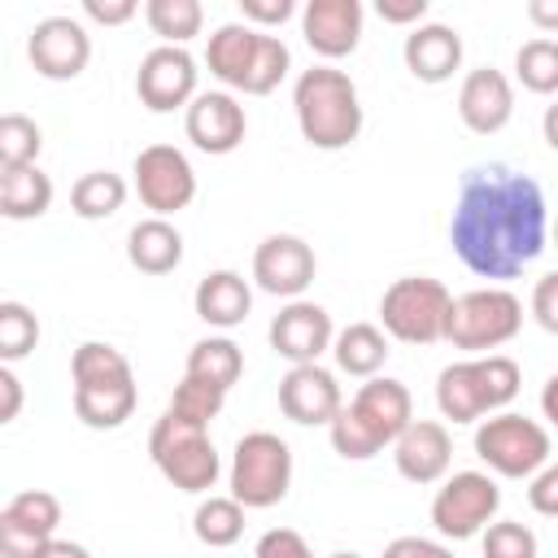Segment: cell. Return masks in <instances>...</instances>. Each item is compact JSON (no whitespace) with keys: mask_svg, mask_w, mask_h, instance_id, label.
<instances>
[{"mask_svg":"<svg viewBox=\"0 0 558 558\" xmlns=\"http://www.w3.org/2000/svg\"><path fill=\"white\" fill-rule=\"evenodd\" d=\"M514 74L536 96H558V39L536 35L514 52Z\"/></svg>","mask_w":558,"mask_h":558,"instance_id":"obj_33","label":"cell"},{"mask_svg":"<svg viewBox=\"0 0 558 558\" xmlns=\"http://www.w3.org/2000/svg\"><path fill=\"white\" fill-rule=\"evenodd\" d=\"M83 13L92 22H100V26H122V22H131L140 13V4L135 0H83Z\"/></svg>","mask_w":558,"mask_h":558,"instance_id":"obj_44","label":"cell"},{"mask_svg":"<svg viewBox=\"0 0 558 558\" xmlns=\"http://www.w3.org/2000/svg\"><path fill=\"white\" fill-rule=\"evenodd\" d=\"M344 397H340V384L327 366L310 362V366H292L283 379H279V410L301 423V427H327L336 414H340Z\"/></svg>","mask_w":558,"mask_h":558,"instance_id":"obj_18","label":"cell"},{"mask_svg":"<svg viewBox=\"0 0 558 558\" xmlns=\"http://www.w3.org/2000/svg\"><path fill=\"white\" fill-rule=\"evenodd\" d=\"M257 44H262V31L248 26V22H222L209 44H205V65L209 74L231 87V92H244V78H248V65L257 57Z\"/></svg>","mask_w":558,"mask_h":558,"instance_id":"obj_24","label":"cell"},{"mask_svg":"<svg viewBox=\"0 0 558 558\" xmlns=\"http://www.w3.org/2000/svg\"><path fill=\"white\" fill-rule=\"evenodd\" d=\"M26 57L35 65L39 78H52V83H70L87 70L92 61V35L83 22L65 17V13H52L44 22L31 26L26 35Z\"/></svg>","mask_w":558,"mask_h":558,"instance_id":"obj_11","label":"cell"},{"mask_svg":"<svg viewBox=\"0 0 558 558\" xmlns=\"http://www.w3.org/2000/svg\"><path fill=\"white\" fill-rule=\"evenodd\" d=\"M192 532L209 549H227L244 536V506L235 497H205L192 514Z\"/></svg>","mask_w":558,"mask_h":558,"instance_id":"obj_32","label":"cell"},{"mask_svg":"<svg viewBox=\"0 0 558 558\" xmlns=\"http://www.w3.org/2000/svg\"><path fill=\"white\" fill-rule=\"evenodd\" d=\"M22 414V379L13 366H0V423H13Z\"/></svg>","mask_w":558,"mask_h":558,"instance_id":"obj_46","label":"cell"},{"mask_svg":"<svg viewBox=\"0 0 558 558\" xmlns=\"http://www.w3.org/2000/svg\"><path fill=\"white\" fill-rule=\"evenodd\" d=\"M253 558H314V549L305 545L301 532H292V527H270V532L257 536Z\"/></svg>","mask_w":558,"mask_h":558,"instance_id":"obj_39","label":"cell"},{"mask_svg":"<svg viewBox=\"0 0 558 558\" xmlns=\"http://www.w3.org/2000/svg\"><path fill=\"white\" fill-rule=\"evenodd\" d=\"M388 331H379L375 323H349L344 331H336L331 340V357L344 375L353 379H375L388 362Z\"/></svg>","mask_w":558,"mask_h":558,"instance_id":"obj_26","label":"cell"},{"mask_svg":"<svg viewBox=\"0 0 558 558\" xmlns=\"http://www.w3.org/2000/svg\"><path fill=\"white\" fill-rule=\"evenodd\" d=\"M240 13L248 26L262 31V26H283L296 13V4L292 0H240Z\"/></svg>","mask_w":558,"mask_h":558,"instance_id":"obj_42","label":"cell"},{"mask_svg":"<svg viewBox=\"0 0 558 558\" xmlns=\"http://www.w3.org/2000/svg\"><path fill=\"white\" fill-rule=\"evenodd\" d=\"M292 70V52L279 35H266L262 31V44H257V57L248 65V78H244V96H270Z\"/></svg>","mask_w":558,"mask_h":558,"instance_id":"obj_35","label":"cell"},{"mask_svg":"<svg viewBox=\"0 0 558 558\" xmlns=\"http://www.w3.org/2000/svg\"><path fill=\"white\" fill-rule=\"evenodd\" d=\"M449 310H453V296L440 279L432 275H405V279H392L379 296V323L392 340L401 344H436L445 340V327H449Z\"/></svg>","mask_w":558,"mask_h":558,"instance_id":"obj_5","label":"cell"},{"mask_svg":"<svg viewBox=\"0 0 558 558\" xmlns=\"http://www.w3.org/2000/svg\"><path fill=\"white\" fill-rule=\"evenodd\" d=\"M501 510V488L488 471H453L432 497V527L445 541L480 536Z\"/></svg>","mask_w":558,"mask_h":558,"instance_id":"obj_9","label":"cell"},{"mask_svg":"<svg viewBox=\"0 0 558 558\" xmlns=\"http://www.w3.org/2000/svg\"><path fill=\"white\" fill-rule=\"evenodd\" d=\"M148 458L153 466L166 475V484H174L179 493H209L222 475L218 449L209 440V427L179 418L174 410H166L153 432H148Z\"/></svg>","mask_w":558,"mask_h":558,"instance_id":"obj_4","label":"cell"},{"mask_svg":"<svg viewBox=\"0 0 558 558\" xmlns=\"http://www.w3.org/2000/svg\"><path fill=\"white\" fill-rule=\"evenodd\" d=\"M183 131L187 140L209 153V157H227L244 144V131H248V118H244V105L231 96V92H201L187 109H183Z\"/></svg>","mask_w":558,"mask_h":558,"instance_id":"obj_17","label":"cell"},{"mask_svg":"<svg viewBox=\"0 0 558 558\" xmlns=\"http://www.w3.org/2000/svg\"><path fill=\"white\" fill-rule=\"evenodd\" d=\"M458 118L466 131L475 135H497L510 118H514V87L501 70L480 65L462 78L458 87Z\"/></svg>","mask_w":558,"mask_h":558,"instance_id":"obj_21","label":"cell"},{"mask_svg":"<svg viewBox=\"0 0 558 558\" xmlns=\"http://www.w3.org/2000/svg\"><path fill=\"white\" fill-rule=\"evenodd\" d=\"M314 248L301 240V235H266L257 248H253V279L262 292L270 296H283V301H301V292L314 283Z\"/></svg>","mask_w":558,"mask_h":558,"instance_id":"obj_15","label":"cell"},{"mask_svg":"<svg viewBox=\"0 0 558 558\" xmlns=\"http://www.w3.org/2000/svg\"><path fill=\"white\" fill-rule=\"evenodd\" d=\"M336 340L331 314L318 301H288L275 318H270V349L279 357H288L292 366H310L318 362Z\"/></svg>","mask_w":558,"mask_h":558,"instance_id":"obj_16","label":"cell"},{"mask_svg":"<svg viewBox=\"0 0 558 558\" xmlns=\"http://www.w3.org/2000/svg\"><path fill=\"white\" fill-rule=\"evenodd\" d=\"M523 388V371L506 353H484L466 362H449L436 375V405L449 423H480L501 414Z\"/></svg>","mask_w":558,"mask_h":558,"instance_id":"obj_3","label":"cell"},{"mask_svg":"<svg viewBox=\"0 0 558 558\" xmlns=\"http://www.w3.org/2000/svg\"><path fill=\"white\" fill-rule=\"evenodd\" d=\"M39 344V318L22 301H0V362L13 366Z\"/></svg>","mask_w":558,"mask_h":558,"instance_id":"obj_36","label":"cell"},{"mask_svg":"<svg viewBox=\"0 0 558 558\" xmlns=\"http://www.w3.org/2000/svg\"><path fill=\"white\" fill-rule=\"evenodd\" d=\"M554 244H558V222H554Z\"/></svg>","mask_w":558,"mask_h":558,"instance_id":"obj_52","label":"cell"},{"mask_svg":"<svg viewBox=\"0 0 558 558\" xmlns=\"http://www.w3.org/2000/svg\"><path fill=\"white\" fill-rule=\"evenodd\" d=\"M519 327H523V301L510 288H475V292L453 296L445 340L453 349L484 357L488 349L510 344L519 336Z\"/></svg>","mask_w":558,"mask_h":558,"instance_id":"obj_7","label":"cell"},{"mask_svg":"<svg viewBox=\"0 0 558 558\" xmlns=\"http://www.w3.org/2000/svg\"><path fill=\"white\" fill-rule=\"evenodd\" d=\"M527 506L545 519H558V462H545L532 480H527Z\"/></svg>","mask_w":558,"mask_h":558,"instance_id":"obj_40","label":"cell"},{"mask_svg":"<svg viewBox=\"0 0 558 558\" xmlns=\"http://www.w3.org/2000/svg\"><path fill=\"white\" fill-rule=\"evenodd\" d=\"M541 414L549 418V427H558V371L545 379V388H541Z\"/></svg>","mask_w":558,"mask_h":558,"instance_id":"obj_49","label":"cell"},{"mask_svg":"<svg viewBox=\"0 0 558 558\" xmlns=\"http://www.w3.org/2000/svg\"><path fill=\"white\" fill-rule=\"evenodd\" d=\"M222 401H227V392H222V388H214V384H205V379L183 375V379L174 384V392H170V405H166V410H174L179 418H192V423L209 427V423L218 418Z\"/></svg>","mask_w":558,"mask_h":558,"instance_id":"obj_37","label":"cell"},{"mask_svg":"<svg viewBox=\"0 0 558 558\" xmlns=\"http://www.w3.org/2000/svg\"><path fill=\"white\" fill-rule=\"evenodd\" d=\"M475 458L501 480H532L549 462V432L514 410L488 414L475 427Z\"/></svg>","mask_w":558,"mask_h":558,"instance_id":"obj_8","label":"cell"},{"mask_svg":"<svg viewBox=\"0 0 558 558\" xmlns=\"http://www.w3.org/2000/svg\"><path fill=\"white\" fill-rule=\"evenodd\" d=\"M131 174H135V196L144 209H153V218H170L196 201V170L174 144L140 148Z\"/></svg>","mask_w":558,"mask_h":558,"instance_id":"obj_10","label":"cell"},{"mask_svg":"<svg viewBox=\"0 0 558 558\" xmlns=\"http://www.w3.org/2000/svg\"><path fill=\"white\" fill-rule=\"evenodd\" d=\"M344 410H349V418L366 432V440H371L375 449L397 445V436L414 423L410 388H405L401 379H388V375L366 379V384L353 392V401H344Z\"/></svg>","mask_w":558,"mask_h":558,"instance_id":"obj_14","label":"cell"},{"mask_svg":"<svg viewBox=\"0 0 558 558\" xmlns=\"http://www.w3.org/2000/svg\"><path fill=\"white\" fill-rule=\"evenodd\" d=\"M144 22L161 44L183 48L192 35H201L205 9H201V0H148L144 4Z\"/></svg>","mask_w":558,"mask_h":558,"instance_id":"obj_31","label":"cell"},{"mask_svg":"<svg viewBox=\"0 0 558 558\" xmlns=\"http://www.w3.org/2000/svg\"><path fill=\"white\" fill-rule=\"evenodd\" d=\"M61 523V501L48 488H22L0 510V554L4 558H35Z\"/></svg>","mask_w":558,"mask_h":558,"instance_id":"obj_13","label":"cell"},{"mask_svg":"<svg viewBox=\"0 0 558 558\" xmlns=\"http://www.w3.org/2000/svg\"><path fill=\"white\" fill-rule=\"evenodd\" d=\"M126 192L131 187H126L122 174H113V170H87L70 187V209L83 222H100V218H113L126 205Z\"/></svg>","mask_w":558,"mask_h":558,"instance_id":"obj_30","label":"cell"},{"mask_svg":"<svg viewBox=\"0 0 558 558\" xmlns=\"http://www.w3.org/2000/svg\"><path fill=\"white\" fill-rule=\"evenodd\" d=\"M35 558H92V554H87V545H78V541H61V536H52Z\"/></svg>","mask_w":558,"mask_h":558,"instance_id":"obj_48","label":"cell"},{"mask_svg":"<svg viewBox=\"0 0 558 558\" xmlns=\"http://www.w3.org/2000/svg\"><path fill=\"white\" fill-rule=\"evenodd\" d=\"M384 558H453V549L445 541H427V536H397L384 545Z\"/></svg>","mask_w":558,"mask_h":558,"instance_id":"obj_43","label":"cell"},{"mask_svg":"<svg viewBox=\"0 0 558 558\" xmlns=\"http://www.w3.org/2000/svg\"><path fill=\"white\" fill-rule=\"evenodd\" d=\"M549 240L545 192L532 174L501 161L475 166L462 174L458 205L449 218V244L458 262L480 279L523 275Z\"/></svg>","mask_w":558,"mask_h":558,"instance_id":"obj_1","label":"cell"},{"mask_svg":"<svg viewBox=\"0 0 558 558\" xmlns=\"http://www.w3.org/2000/svg\"><path fill=\"white\" fill-rule=\"evenodd\" d=\"M296 126L310 148L340 153L362 135V100L357 83L336 65H310L292 83Z\"/></svg>","mask_w":558,"mask_h":558,"instance_id":"obj_2","label":"cell"},{"mask_svg":"<svg viewBox=\"0 0 558 558\" xmlns=\"http://www.w3.org/2000/svg\"><path fill=\"white\" fill-rule=\"evenodd\" d=\"M39 148H44V131L35 126V118H26V113H4L0 118V170L35 166Z\"/></svg>","mask_w":558,"mask_h":558,"instance_id":"obj_34","label":"cell"},{"mask_svg":"<svg viewBox=\"0 0 558 558\" xmlns=\"http://www.w3.org/2000/svg\"><path fill=\"white\" fill-rule=\"evenodd\" d=\"M135 96L148 113H174L187 109L201 92H196V61L187 48H170L157 44L153 52H144L140 70H135Z\"/></svg>","mask_w":558,"mask_h":558,"instance_id":"obj_12","label":"cell"},{"mask_svg":"<svg viewBox=\"0 0 558 558\" xmlns=\"http://www.w3.org/2000/svg\"><path fill=\"white\" fill-rule=\"evenodd\" d=\"M375 13L384 17V22H392V26H423V17H427V0H379L375 4Z\"/></svg>","mask_w":558,"mask_h":558,"instance_id":"obj_45","label":"cell"},{"mask_svg":"<svg viewBox=\"0 0 558 558\" xmlns=\"http://www.w3.org/2000/svg\"><path fill=\"white\" fill-rule=\"evenodd\" d=\"M362 4L357 0H310L301 9V35L323 61H340L362 44Z\"/></svg>","mask_w":558,"mask_h":558,"instance_id":"obj_20","label":"cell"},{"mask_svg":"<svg viewBox=\"0 0 558 558\" xmlns=\"http://www.w3.org/2000/svg\"><path fill=\"white\" fill-rule=\"evenodd\" d=\"M527 22L545 35H558V0H527Z\"/></svg>","mask_w":558,"mask_h":558,"instance_id":"obj_47","label":"cell"},{"mask_svg":"<svg viewBox=\"0 0 558 558\" xmlns=\"http://www.w3.org/2000/svg\"><path fill=\"white\" fill-rule=\"evenodd\" d=\"M327 558H362V554H353V549H340V554H327Z\"/></svg>","mask_w":558,"mask_h":558,"instance_id":"obj_51","label":"cell"},{"mask_svg":"<svg viewBox=\"0 0 558 558\" xmlns=\"http://www.w3.org/2000/svg\"><path fill=\"white\" fill-rule=\"evenodd\" d=\"M484 558H536L541 545H536V532L527 523H514V519H497L484 527Z\"/></svg>","mask_w":558,"mask_h":558,"instance_id":"obj_38","label":"cell"},{"mask_svg":"<svg viewBox=\"0 0 558 558\" xmlns=\"http://www.w3.org/2000/svg\"><path fill=\"white\" fill-rule=\"evenodd\" d=\"M532 318L549 336H558V270H549V275L536 279V288H532Z\"/></svg>","mask_w":558,"mask_h":558,"instance_id":"obj_41","label":"cell"},{"mask_svg":"<svg viewBox=\"0 0 558 558\" xmlns=\"http://www.w3.org/2000/svg\"><path fill=\"white\" fill-rule=\"evenodd\" d=\"M126 262L140 275H170L183 262V235L170 218H140L126 231Z\"/></svg>","mask_w":558,"mask_h":558,"instance_id":"obj_25","label":"cell"},{"mask_svg":"<svg viewBox=\"0 0 558 558\" xmlns=\"http://www.w3.org/2000/svg\"><path fill=\"white\" fill-rule=\"evenodd\" d=\"M231 497L244 510H270L292 488V449L275 432H248L235 440L231 471H227Z\"/></svg>","mask_w":558,"mask_h":558,"instance_id":"obj_6","label":"cell"},{"mask_svg":"<svg viewBox=\"0 0 558 558\" xmlns=\"http://www.w3.org/2000/svg\"><path fill=\"white\" fill-rule=\"evenodd\" d=\"M52 209V179L39 166L0 170V214L9 222H31Z\"/></svg>","mask_w":558,"mask_h":558,"instance_id":"obj_28","label":"cell"},{"mask_svg":"<svg viewBox=\"0 0 558 558\" xmlns=\"http://www.w3.org/2000/svg\"><path fill=\"white\" fill-rule=\"evenodd\" d=\"M183 375L205 379V384H214V388L231 392V384L244 375V353H240V344H235L231 336H205V340H196V344H192Z\"/></svg>","mask_w":558,"mask_h":558,"instance_id":"obj_29","label":"cell"},{"mask_svg":"<svg viewBox=\"0 0 558 558\" xmlns=\"http://www.w3.org/2000/svg\"><path fill=\"white\" fill-rule=\"evenodd\" d=\"M541 131H545V144L558 153V100L545 105V118H541Z\"/></svg>","mask_w":558,"mask_h":558,"instance_id":"obj_50","label":"cell"},{"mask_svg":"<svg viewBox=\"0 0 558 558\" xmlns=\"http://www.w3.org/2000/svg\"><path fill=\"white\" fill-rule=\"evenodd\" d=\"M192 305H196V318L209 323V327H240L253 310V288L240 270H209L196 292H192Z\"/></svg>","mask_w":558,"mask_h":558,"instance_id":"obj_23","label":"cell"},{"mask_svg":"<svg viewBox=\"0 0 558 558\" xmlns=\"http://www.w3.org/2000/svg\"><path fill=\"white\" fill-rule=\"evenodd\" d=\"M401 61L418 83H449L462 65V35L445 22H423L405 35Z\"/></svg>","mask_w":558,"mask_h":558,"instance_id":"obj_22","label":"cell"},{"mask_svg":"<svg viewBox=\"0 0 558 558\" xmlns=\"http://www.w3.org/2000/svg\"><path fill=\"white\" fill-rule=\"evenodd\" d=\"M397 475L410 484H440L453 462V436L436 418H414L392 445Z\"/></svg>","mask_w":558,"mask_h":558,"instance_id":"obj_19","label":"cell"},{"mask_svg":"<svg viewBox=\"0 0 558 558\" xmlns=\"http://www.w3.org/2000/svg\"><path fill=\"white\" fill-rule=\"evenodd\" d=\"M140 388L135 379L122 384H96V388H74V414L83 418V427L92 432H113L135 414Z\"/></svg>","mask_w":558,"mask_h":558,"instance_id":"obj_27","label":"cell"}]
</instances>
